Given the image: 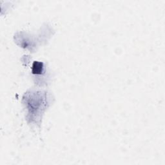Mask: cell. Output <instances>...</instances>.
<instances>
[{
	"label": "cell",
	"instance_id": "1",
	"mask_svg": "<svg viewBox=\"0 0 165 165\" xmlns=\"http://www.w3.org/2000/svg\"><path fill=\"white\" fill-rule=\"evenodd\" d=\"M43 71V63L41 62L35 61L32 66V72L34 74H41Z\"/></svg>",
	"mask_w": 165,
	"mask_h": 165
}]
</instances>
